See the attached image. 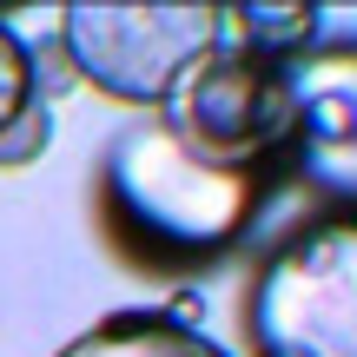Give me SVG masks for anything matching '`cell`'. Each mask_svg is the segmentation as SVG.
Listing matches in <instances>:
<instances>
[{
    "label": "cell",
    "instance_id": "6da1fadb",
    "mask_svg": "<svg viewBox=\"0 0 357 357\" xmlns=\"http://www.w3.org/2000/svg\"><path fill=\"white\" fill-rule=\"evenodd\" d=\"M278 205L271 166H225L192 153L159 113L119 126L86 178L93 238L119 271L153 284H192L225 271Z\"/></svg>",
    "mask_w": 357,
    "mask_h": 357
},
{
    "label": "cell",
    "instance_id": "7a4b0ae2",
    "mask_svg": "<svg viewBox=\"0 0 357 357\" xmlns=\"http://www.w3.org/2000/svg\"><path fill=\"white\" fill-rule=\"evenodd\" d=\"M245 357H357V212L284 218L238 291Z\"/></svg>",
    "mask_w": 357,
    "mask_h": 357
},
{
    "label": "cell",
    "instance_id": "3957f363",
    "mask_svg": "<svg viewBox=\"0 0 357 357\" xmlns=\"http://www.w3.org/2000/svg\"><path fill=\"white\" fill-rule=\"evenodd\" d=\"M218 53V7L192 0V7H86L60 13V60L79 86H93L113 106H159L192 66Z\"/></svg>",
    "mask_w": 357,
    "mask_h": 357
},
{
    "label": "cell",
    "instance_id": "277c9868",
    "mask_svg": "<svg viewBox=\"0 0 357 357\" xmlns=\"http://www.w3.org/2000/svg\"><path fill=\"white\" fill-rule=\"evenodd\" d=\"M278 212H357V33L318 40L291 60V132L278 146L271 218Z\"/></svg>",
    "mask_w": 357,
    "mask_h": 357
},
{
    "label": "cell",
    "instance_id": "5b68a950",
    "mask_svg": "<svg viewBox=\"0 0 357 357\" xmlns=\"http://www.w3.org/2000/svg\"><path fill=\"white\" fill-rule=\"evenodd\" d=\"M159 119L205 159L278 172V146L291 132V60H258L218 40V53L172 86Z\"/></svg>",
    "mask_w": 357,
    "mask_h": 357
},
{
    "label": "cell",
    "instance_id": "8992f818",
    "mask_svg": "<svg viewBox=\"0 0 357 357\" xmlns=\"http://www.w3.org/2000/svg\"><path fill=\"white\" fill-rule=\"evenodd\" d=\"M53 357H231V351L212 344V337L192 318H178V311L126 305V311H106L93 331H79L73 344H60Z\"/></svg>",
    "mask_w": 357,
    "mask_h": 357
},
{
    "label": "cell",
    "instance_id": "52a82bcc",
    "mask_svg": "<svg viewBox=\"0 0 357 357\" xmlns=\"http://www.w3.org/2000/svg\"><path fill=\"white\" fill-rule=\"evenodd\" d=\"M218 40L258 60H298L324 40L318 7H218Z\"/></svg>",
    "mask_w": 357,
    "mask_h": 357
},
{
    "label": "cell",
    "instance_id": "ba28073f",
    "mask_svg": "<svg viewBox=\"0 0 357 357\" xmlns=\"http://www.w3.org/2000/svg\"><path fill=\"white\" fill-rule=\"evenodd\" d=\"M33 100H40V60H33V47L0 20V126H13Z\"/></svg>",
    "mask_w": 357,
    "mask_h": 357
},
{
    "label": "cell",
    "instance_id": "9c48e42d",
    "mask_svg": "<svg viewBox=\"0 0 357 357\" xmlns=\"http://www.w3.org/2000/svg\"><path fill=\"white\" fill-rule=\"evenodd\" d=\"M47 146H53V106H47V100H33L20 119H13V126H0V172L33 166Z\"/></svg>",
    "mask_w": 357,
    "mask_h": 357
}]
</instances>
